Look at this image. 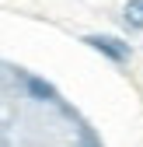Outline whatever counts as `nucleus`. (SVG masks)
<instances>
[{"instance_id":"2","label":"nucleus","mask_w":143,"mask_h":147,"mask_svg":"<svg viewBox=\"0 0 143 147\" xmlns=\"http://www.w3.org/2000/svg\"><path fill=\"white\" fill-rule=\"evenodd\" d=\"M126 21L133 28H143V0H129L126 4Z\"/></svg>"},{"instance_id":"3","label":"nucleus","mask_w":143,"mask_h":147,"mask_svg":"<svg viewBox=\"0 0 143 147\" xmlns=\"http://www.w3.org/2000/svg\"><path fill=\"white\" fill-rule=\"evenodd\" d=\"M28 88H31V95H39V98H52V88H49V84H42V81H31Z\"/></svg>"},{"instance_id":"1","label":"nucleus","mask_w":143,"mask_h":147,"mask_svg":"<svg viewBox=\"0 0 143 147\" xmlns=\"http://www.w3.org/2000/svg\"><path fill=\"white\" fill-rule=\"evenodd\" d=\"M87 46H94L98 53H105V56H112L115 63L129 60V46H126V42H119L115 35H87Z\"/></svg>"}]
</instances>
